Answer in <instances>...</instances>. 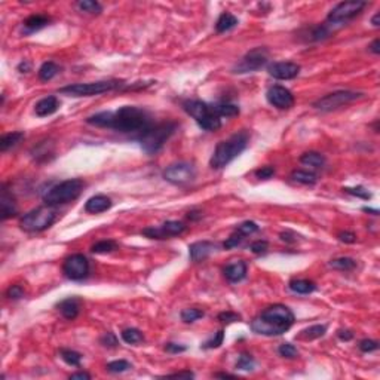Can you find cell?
<instances>
[{
	"label": "cell",
	"instance_id": "cell-36",
	"mask_svg": "<svg viewBox=\"0 0 380 380\" xmlns=\"http://www.w3.org/2000/svg\"><path fill=\"white\" fill-rule=\"evenodd\" d=\"M76 6L82 12H88V13H93V15H98L102 10V6L95 0H81V1L76 3Z\"/></svg>",
	"mask_w": 380,
	"mask_h": 380
},
{
	"label": "cell",
	"instance_id": "cell-48",
	"mask_svg": "<svg viewBox=\"0 0 380 380\" xmlns=\"http://www.w3.org/2000/svg\"><path fill=\"white\" fill-rule=\"evenodd\" d=\"M268 248H269L268 241H262V239H260V241H256V242H253V244L250 245V250H251L254 254H259V256L266 254Z\"/></svg>",
	"mask_w": 380,
	"mask_h": 380
},
{
	"label": "cell",
	"instance_id": "cell-39",
	"mask_svg": "<svg viewBox=\"0 0 380 380\" xmlns=\"http://www.w3.org/2000/svg\"><path fill=\"white\" fill-rule=\"evenodd\" d=\"M223 339H224V331L223 330H218L209 340H206L202 348L203 349H215V348H220L223 345Z\"/></svg>",
	"mask_w": 380,
	"mask_h": 380
},
{
	"label": "cell",
	"instance_id": "cell-3",
	"mask_svg": "<svg viewBox=\"0 0 380 380\" xmlns=\"http://www.w3.org/2000/svg\"><path fill=\"white\" fill-rule=\"evenodd\" d=\"M248 141H250V134L245 129L233 134L224 141H220L209 159V167L212 170H221L227 167L235 158H238L247 149Z\"/></svg>",
	"mask_w": 380,
	"mask_h": 380
},
{
	"label": "cell",
	"instance_id": "cell-4",
	"mask_svg": "<svg viewBox=\"0 0 380 380\" xmlns=\"http://www.w3.org/2000/svg\"><path fill=\"white\" fill-rule=\"evenodd\" d=\"M177 129V123L176 122H161V123H153L149 129H146L141 135L137 137L140 146L143 147V150L149 155L158 153L164 144L171 138V135L176 132Z\"/></svg>",
	"mask_w": 380,
	"mask_h": 380
},
{
	"label": "cell",
	"instance_id": "cell-6",
	"mask_svg": "<svg viewBox=\"0 0 380 380\" xmlns=\"http://www.w3.org/2000/svg\"><path fill=\"white\" fill-rule=\"evenodd\" d=\"M183 108L186 113L190 114L197 125L205 129V131H217L221 128V119L220 116L214 111L212 104H206L199 99H188L183 104Z\"/></svg>",
	"mask_w": 380,
	"mask_h": 380
},
{
	"label": "cell",
	"instance_id": "cell-46",
	"mask_svg": "<svg viewBox=\"0 0 380 380\" xmlns=\"http://www.w3.org/2000/svg\"><path fill=\"white\" fill-rule=\"evenodd\" d=\"M24 288L21 285H10L6 291V297L10 300H19L24 297Z\"/></svg>",
	"mask_w": 380,
	"mask_h": 380
},
{
	"label": "cell",
	"instance_id": "cell-26",
	"mask_svg": "<svg viewBox=\"0 0 380 380\" xmlns=\"http://www.w3.org/2000/svg\"><path fill=\"white\" fill-rule=\"evenodd\" d=\"M58 73H60V66L54 61H46L39 69V79L43 82H48L54 79Z\"/></svg>",
	"mask_w": 380,
	"mask_h": 380
},
{
	"label": "cell",
	"instance_id": "cell-51",
	"mask_svg": "<svg viewBox=\"0 0 380 380\" xmlns=\"http://www.w3.org/2000/svg\"><path fill=\"white\" fill-rule=\"evenodd\" d=\"M337 238H339V241H342L345 244H354L357 241V235L352 232H340L337 235Z\"/></svg>",
	"mask_w": 380,
	"mask_h": 380
},
{
	"label": "cell",
	"instance_id": "cell-49",
	"mask_svg": "<svg viewBox=\"0 0 380 380\" xmlns=\"http://www.w3.org/2000/svg\"><path fill=\"white\" fill-rule=\"evenodd\" d=\"M360 349L366 354L369 352H373V351H378L379 349V343L376 340H370V339H366V340H361L360 342Z\"/></svg>",
	"mask_w": 380,
	"mask_h": 380
},
{
	"label": "cell",
	"instance_id": "cell-30",
	"mask_svg": "<svg viewBox=\"0 0 380 380\" xmlns=\"http://www.w3.org/2000/svg\"><path fill=\"white\" fill-rule=\"evenodd\" d=\"M325 331H327V325H312V327H309V328H306V330H303V331H300V334L297 336V339H300V340H315V339H319V337H322L324 334H325Z\"/></svg>",
	"mask_w": 380,
	"mask_h": 380
},
{
	"label": "cell",
	"instance_id": "cell-35",
	"mask_svg": "<svg viewBox=\"0 0 380 380\" xmlns=\"http://www.w3.org/2000/svg\"><path fill=\"white\" fill-rule=\"evenodd\" d=\"M117 248V244L111 239H105V241H99L94 244L91 247V251L94 254H107V253H111Z\"/></svg>",
	"mask_w": 380,
	"mask_h": 380
},
{
	"label": "cell",
	"instance_id": "cell-10",
	"mask_svg": "<svg viewBox=\"0 0 380 380\" xmlns=\"http://www.w3.org/2000/svg\"><path fill=\"white\" fill-rule=\"evenodd\" d=\"M269 61V51L268 48H254L250 52H247L239 63L235 64L232 72L235 75H245V73H253L260 69H263Z\"/></svg>",
	"mask_w": 380,
	"mask_h": 380
},
{
	"label": "cell",
	"instance_id": "cell-43",
	"mask_svg": "<svg viewBox=\"0 0 380 380\" xmlns=\"http://www.w3.org/2000/svg\"><path fill=\"white\" fill-rule=\"evenodd\" d=\"M218 321L223 322V324H232V322H239L242 319V316L236 312H232V310H226V312H221L218 313Z\"/></svg>",
	"mask_w": 380,
	"mask_h": 380
},
{
	"label": "cell",
	"instance_id": "cell-22",
	"mask_svg": "<svg viewBox=\"0 0 380 380\" xmlns=\"http://www.w3.org/2000/svg\"><path fill=\"white\" fill-rule=\"evenodd\" d=\"M113 205L111 199L107 197L105 194H95L93 197H90L85 203V211L91 212V214H99L104 212L107 209H110Z\"/></svg>",
	"mask_w": 380,
	"mask_h": 380
},
{
	"label": "cell",
	"instance_id": "cell-52",
	"mask_svg": "<svg viewBox=\"0 0 380 380\" xmlns=\"http://www.w3.org/2000/svg\"><path fill=\"white\" fill-rule=\"evenodd\" d=\"M188 348L183 346V345H179V343H167L165 345V351L170 352V354H180V352H185Z\"/></svg>",
	"mask_w": 380,
	"mask_h": 380
},
{
	"label": "cell",
	"instance_id": "cell-60",
	"mask_svg": "<svg viewBox=\"0 0 380 380\" xmlns=\"http://www.w3.org/2000/svg\"><path fill=\"white\" fill-rule=\"evenodd\" d=\"M215 378H221V379H238V376L235 375H229V373H217L214 375Z\"/></svg>",
	"mask_w": 380,
	"mask_h": 380
},
{
	"label": "cell",
	"instance_id": "cell-23",
	"mask_svg": "<svg viewBox=\"0 0 380 380\" xmlns=\"http://www.w3.org/2000/svg\"><path fill=\"white\" fill-rule=\"evenodd\" d=\"M49 16L46 15H31L28 16L25 21H24V28H25V33H34V31H39L42 30L43 27H46L49 24Z\"/></svg>",
	"mask_w": 380,
	"mask_h": 380
},
{
	"label": "cell",
	"instance_id": "cell-33",
	"mask_svg": "<svg viewBox=\"0 0 380 380\" xmlns=\"http://www.w3.org/2000/svg\"><path fill=\"white\" fill-rule=\"evenodd\" d=\"M330 266L337 271H352L357 268V262L351 257H339L330 262Z\"/></svg>",
	"mask_w": 380,
	"mask_h": 380
},
{
	"label": "cell",
	"instance_id": "cell-25",
	"mask_svg": "<svg viewBox=\"0 0 380 380\" xmlns=\"http://www.w3.org/2000/svg\"><path fill=\"white\" fill-rule=\"evenodd\" d=\"M288 288L295 294H310L316 289V285L309 280H292L289 281Z\"/></svg>",
	"mask_w": 380,
	"mask_h": 380
},
{
	"label": "cell",
	"instance_id": "cell-18",
	"mask_svg": "<svg viewBox=\"0 0 380 380\" xmlns=\"http://www.w3.org/2000/svg\"><path fill=\"white\" fill-rule=\"evenodd\" d=\"M0 208H1V220H7L13 215H16V202L12 196V193L6 189V185L1 186V194H0Z\"/></svg>",
	"mask_w": 380,
	"mask_h": 380
},
{
	"label": "cell",
	"instance_id": "cell-56",
	"mask_svg": "<svg viewBox=\"0 0 380 380\" xmlns=\"http://www.w3.org/2000/svg\"><path fill=\"white\" fill-rule=\"evenodd\" d=\"M188 218H189V220H193V221H196V220L202 218V212H200V211H197V209H191V211H189V214H188Z\"/></svg>",
	"mask_w": 380,
	"mask_h": 380
},
{
	"label": "cell",
	"instance_id": "cell-12",
	"mask_svg": "<svg viewBox=\"0 0 380 380\" xmlns=\"http://www.w3.org/2000/svg\"><path fill=\"white\" fill-rule=\"evenodd\" d=\"M196 177V170L194 167L189 162H179V164H173L170 165L165 171H164V179L176 186H183L188 185L190 182H193Z\"/></svg>",
	"mask_w": 380,
	"mask_h": 380
},
{
	"label": "cell",
	"instance_id": "cell-45",
	"mask_svg": "<svg viewBox=\"0 0 380 380\" xmlns=\"http://www.w3.org/2000/svg\"><path fill=\"white\" fill-rule=\"evenodd\" d=\"M244 235H241L239 232H236L235 230V233L230 236V238H227L226 241H224V244H223V247L226 248V250H232V248H235V247H238L242 241H244Z\"/></svg>",
	"mask_w": 380,
	"mask_h": 380
},
{
	"label": "cell",
	"instance_id": "cell-2",
	"mask_svg": "<svg viewBox=\"0 0 380 380\" xmlns=\"http://www.w3.org/2000/svg\"><path fill=\"white\" fill-rule=\"evenodd\" d=\"M152 125V116L147 110L135 105H123L116 111H111V120L108 128L123 134H135L137 138Z\"/></svg>",
	"mask_w": 380,
	"mask_h": 380
},
{
	"label": "cell",
	"instance_id": "cell-7",
	"mask_svg": "<svg viewBox=\"0 0 380 380\" xmlns=\"http://www.w3.org/2000/svg\"><path fill=\"white\" fill-rule=\"evenodd\" d=\"M55 220H57V212L54 206L45 205L24 214L19 220V226L25 232L37 233V232H43L49 229L55 223Z\"/></svg>",
	"mask_w": 380,
	"mask_h": 380
},
{
	"label": "cell",
	"instance_id": "cell-31",
	"mask_svg": "<svg viewBox=\"0 0 380 380\" xmlns=\"http://www.w3.org/2000/svg\"><path fill=\"white\" fill-rule=\"evenodd\" d=\"M214 111L220 116V117H233L239 114V107L236 104H230V102H218V104H212Z\"/></svg>",
	"mask_w": 380,
	"mask_h": 380
},
{
	"label": "cell",
	"instance_id": "cell-13",
	"mask_svg": "<svg viewBox=\"0 0 380 380\" xmlns=\"http://www.w3.org/2000/svg\"><path fill=\"white\" fill-rule=\"evenodd\" d=\"M63 272L72 281H82L90 275V262L84 254H73L64 260Z\"/></svg>",
	"mask_w": 380,
	"mask_h": 380
},
{
	"label": "cell",
	"instance_id": "cell-62",
	"mask_svg": "<svg viewBox=\"0 0 380 380\" xmlns=\"http://www.w3.org/2000/svg\"><path fill=\"white\" fill-rule=\"evenodd\" d=\"M363 211H364V212H372L373 215H379V209H373V208H367V206H364V208H363Z\"/></svg>",
	"mask_w": 380,
	"mask_h": 380
},
{
	"label": "cell",
	"instance_id": "cell-58",
	"mask_svg": "<svg viewBox=\"0 0 380 380\" xmlns=\"http://www.w3.org/2000/svg\"><path fill=\"white\" fill-rule=\"evenodd\" d=\"M379 46H380V40L379 39H376V40L370 45V51H372L373 54H376V55H378V54H380Z\"/></svg>",
	"mask_w": 380,
	"mask_h": 380
},
{
	"label": "cell",
	"instance_id": "cell-57",
	"mask_svg": "<svg viewBox=\"0 0 380 380\" xmlns=\"http://www.w3.org/2000/svg\"><path fill=\"white\" fill-rule=\"evenodd\" d=\"M70 379H73V380H76V379L90 380L91 379V375H88V373H85V372H79V373H75V375H72V376H70Z\"/></svg>",
	"mask_w": 380,
	"mask_h": 380
},
{
	"label": "cell",
	"instance_id": "cell-34",
	"mask_svg": "<svg viewBox=\"0 0 380 380\" xmlns=\"http://www.w3.org/2000/svg\"><path fill=\"white\" fill-rule=\"evenodd\" d=\"M60 355L63 358V361L72 367H79L81 366V361H82V355L76 351H72V349H61L60 351Z\"/></svg>",
	"mask_w": 380,
	"mask_h": 380
},
{
	"label": "cell",
	"instance_id": "cell-9",
	"mask_svg": "<svg viewBox=\"0 0 380 380\" xmlns=\"http://www.w3.org/2000/svg\"><path fill=\"white\" fill-rule=\"evenodd\" d=\"M366 6H367L366 1H342L330 10L325 24L330 25L333 31H336L346 22L354 19L357 15H360Z\"/></svg>",
	"mask_w": 380,
	"mask_h": 380
},
{
	"label": "cell",
	"instance_id": "cell-40",
	"mask_svg": "<svg viewBox=\"0 0 380 380\" xmlns=\"http://www.w3.org/2000/svg\"><path fill=\"white\" fill-rule=\"evenodd\" d=\"M278 352L281 357H284L286 360H295L298 357V351L294 345L291 343H283L280 348H278Z\"/></svg>",
	"mask_w": 380,
	"mask_h": 380
},
{
	"label": "cell",
	"instance_id": "cell-8",
	"mask_svg": "<svg viewBox=\"0 0 380 380\" xmlns=\"http://www.w3.org/2000/svg\"><path fill=\"white\" fill-rule=\"evenodd\" d=\"M123 85V81H99L90 84H73L60 90V94L69 96H93L99 95L113 90H117Z\"/></svg>",
	"mask_w": 380,
	"mask_h": 380
},
{
	"label": "cell",
	"instance_id": "cell-20",
	"mask_svg": "<svg viewBox=\"0 0 380 380\" xmlns=\"http://www.w3.org/2000/svg\"><path fill=\"white\" fill-rule=\"evenodd\" d=\"M224 277L229 283L236 284L241 283L242 280H245L247 277V263L239 260L235 263H230L224 268Z\"/></svg>",
	"mask_w": 380,
	"mask_h": 380
},
{
	"label": "cell",
	"instance_id": "cell-19",
	"mask_svg": "<svg viewBox=\"0 0 380 380\" xmlns=\"http://www.w3.org/2000/svg\"><path fill=\"white\" fill-rule=\"evenodd\" d=\"M60 107V101L55 95H49V96H45L42 98L39 102H36L34 105V113L39 116V117H45V116H51L54 114Z\"/></svg>",
	"mask_w": 380,
	"mask_h": 380
},
{
	"label": "cell",
	"instance_id": "cell-11",
	"mask_svg": "<svg viewBox=\"0 0 380 380\" xmlns=\"http://www.w3.org/2000/svg\"><path fill=\"white\" fill-rule=\"evenodd\" d=\"M363 93H355V91H336L331 94H327L325 96L316 99L313 102V107L321 111H333L337 110L346 104H351L363 96Z\"/></svg>",
	"mask_w": 380,
	"mask_h": 380
},
{
	"label": "cell",
	"instance_id": "cell-16",
	"mask_svg": "<svg viewBox=\"0 0 380 380\" xmlns=\"http://www.w3.org/2000/svg\"><path fill=\"white\" fill-rule=\"evenodd\" d=\"M268 72L272 78L280 79V81H291L298 76L300 73V66L291 61H280L274 63L268 67Z\"/></svg>",
	"mask_w": 380,
	"mask_h": 380
},
{
	"label": "cell",
	"instance_id": "cell-32",
	"mask_svg": "<svg viewBox=\"0 0 380 380\" xmlns=\"http://www.w3.org/2000/svg\"><path fill=\"white\" fill-rule=\"evenodd\" d=\"M120 336H122V340L128 345H137L144 340V336L138 328H125Z\"/></svg>",
	"mask_w": 380,
	"mask_h": 380
},
{
	"label": "cell",
	"instance_id": "cell-55",
	"mask_svg": "<svg viewBox=\"0 0 380 380\" xmlns=\"http://www.w3.org/2000/svg\"><path fill=\"white\" fill-rule=\"evenodd\" d=\"M167 378H188V379H191V378H194V375L191 372H180V373L168 375Z\"/></svg>",
	"mask_w": 380,
	"mask_h": 380
},
{
	"label": "cell",
	"instance_id": "cell-15",
	"mask_svg": "<svg viewBox=\"0 0 380 380\" xmlns=\"http://www.w3.org/2000/svg\"><path fill=\"white\" fill-rule=\"evenodd\" d=\"M266 98L274 107H277L280 110H286V108H291L294 105L292 93L289 90H286L285 87H281V85L271 87L266 93Z\"/></svg>",
	"mask_w": 380,
	"mask_h": 380
},
{
	"label": "cell",
	"instance_id": "cell-47",
	"mask_svg": "<svg viewBox=\"0 0 380 380\" xmlns=\"http://www.w3.org/2000/svg\"><path fill=\"white\" fill-rule=\"evenodd\" d=\"M254 174H256V177H257V179H260V180H268V179H271V177H274V176H275V168H274V167H271V165H268V167H262V168H259Z\"/></svg>",
	"mask_w": 380,
	"mask_h": 380
},
{
	"label": "cell",
	"instance_id": "cell-53",
	"mask_svg": "<svg viewBox=\"0 0 380 380\" xmlns=\"http://www.w3.org/2000/svg\"><path fill=\"white\" fill-rule=\"evenodd\" d=\"M280 238H281V241L288 242V244H294V242H297V235H295V233H292V232H289V230H285V232H283V233L280 235Z\"/></svg>",
	"mask_w": 380,
	"mask_h": 380
},
{
	"label": "cell",
	"instance_id": "cell-28",
	"mask_svg": "<svg viewBox=\"0 0 380 380\" xmlns=\"http://www.w3.org/2000/svg\"><path fill=\"white\" fill-rule=\"evenodd\" d=\"M300 162L312 168H322L325 164V158L318 152H306L300 156Z\"/></svg>",
	"mask_w": 380,
	"mask_h": 380
},
{
	"label": "cell",
	"instance_id": "cell-42",
	"mask_svg": "<svg viewBox=\"0 0 380 380\" xmlns=\"http://www.w3.org/2000/svg\"><path fill=\"white\" fill-rule=\"evenodd\" d=\"M236 232H239L244 236H248V235H253L256 232H259V226L254 221H244L236 227Z\"/></svg>",
	"mask_w": 380,
	"mask_h": 380
},
{
	"label": "cell",
	"instance_id": "cell-27",
	"mask_svg": "<svg viewBox=\"0 0 380 380\" xmlns=\"http://www.w3.org/2000/svg\"><path fill=\"white\" fill-rule=\"evenodd\" d=\"M22 138H24V132H21V131H15V132L4 134V135L0 138V150H1V152H6V150L15 147L18 143H21Z\"/></svg>",
	"mask_w": 380,
	"mask_h": 380
},
{
	"label": "cell",
	"instance_id": "cell-50",
	"mask_svg": "<svg viewBox=\"0 0 380 380\" xmlns=\"http://www.w3.org/2000/svg\"><path fill=\"white\" fill-rule=\"evenodd\" d=\"M101 345L105 346V348H116L117 346V337L113 334V333H104V336L99 339Z\"/></svg>",
	"mask_w": 380,
	"mask_h": 380
},
{
	"label": "cell",
	"instance_id": "cell-44",
	"mask_svg": "<svg viewBox=\"0 0 380 380\" xmlns=\"http://www.w3.org/2000/svg\"><path fill=\"white\" fill-rule=\"evenodd\" d=\"M343 191L352 194V196H357V197H361V199H370L372 194L370 191L363 188V186H357V188H343Z\"/></svg>",
	"mask_w": 380,
	"mask_h": 380
},
{
	"label": "cell",
	"instance_id": "cell-17",
	"mask_svg": "<svg viewBox=\"0 0 380 380\" xmlns=\"http://www.w3.org/2000/svg\"><path fill=\"white\" fill-rule=\"evenodd\" d=\"M215 244L209 242V241H199L194 242L189 247V256L190 260L197 263V262H203L205 259H208L214 251H215Z\"/></svg>",
	"mask_w": 380,
	"mask_h": 380
},
{
	"label": "cell",
	"instance_id": "cell-1",
	"mask_svg": "<svg viewBox=\"0 0 380 380\" xmlns=\"http://www.w3.org/2000/svg\"><path fill=\"white\" fill-rule=\"evenodd\" d=\"M295 318L289 307L272 304L253 319L251 330L262 336H281L292 327Z\"/></svg>",
	"mask_w": 380,
	"mask_h": 380
},
{
	"label": "cell",
	"instance_id": "cell-38",
	"mask_svg": "<svg viewBox=\"0 0 380 380\" xmlns=\"http://www.w3.org/2000/svg\"><path fill=\"white\" fill-rule=\"evenodd\" d=\"M254 366H256V361H254V358H253L250 354H241V355H239L238 363H236V369H238V370H245V372H248V370H253Z\"/></svg>",
	"mask_w": 380,
	"mask_h": 380
},
{
	"label": "cell",
	"instance_id": "cell-59",
	"mask_svg": "<svg viewBox=\"0 0 380 380\" xmlns=\"http://www.w3.org/2000/svg\"><path fill=\"white\" fill-rule=\"evenodd\" d=\"M18 70L21 72V73H27L28 70H30V63H21L19 66H18Z\"/></svg>",
	"mask_w": 380,
	"mask_h": 380
},
{
	"label": "cell",
	"instance_id": "cell-29",
	"mask_svg": "<svg viewBox=\"0 0 380 380\" xmlns=\"http://www.w3.org/2000/svg\"><path fill=\"white\" fill-rule=\"evenodd\" d=\"M291 180L304 186H313L318 182V177L313 173L309 171H303V170H295L291 173Z\"/></svg>",
	"mask_w": 380,
	"mask_h": 380
},
{
	"label": "cell",
	"instance_id": "cell-24",
	"mask_svg": "<svg viewBox=\"0 0 380 380\" xmlns=\"http://www.w3.org/2000/svg\"><path fill=\"white\" fill-rule=\"evenodd\" d=\"M236 25H238V18L235 15H232L230 12H223L215 22V30H217V33H226V31L235 28Z\"/></svg>",
	"mask_w": 380,
	"mask_h": 380
},
{
	"label": "cell",
	"instance_id": "cell-14",
	"mask_svg": "<svg viewBox=\"0 0 380 380\" xmlns=\"http://www.w3.org/2000/svg\"><path fill=\"white\" fill-rule=\"evenodd\" d=\"M188 226L182 221H165L164 224L161 226H153V227H146L143 229V235L150 238V239H167V238H171V236H179L182 235L183 232H186Z\"/></svg>",
	"mask_w": 380,
	"mask_h": 380
},
{
	"label": "cell",
	"instance_id": "cell-5",
	"mask_svg": "<svg viewBox=\"0 0 380 380\" xmlns=\"http://www.w3.org/2000/svg\"><path fill=\"white\" fill-rule=\"evenodd\" d=\"M84 186L85 185L81 179L64 180V182L46 190V193L43 194V202H45V205H49V206H58V205L69 203L81 196Z\"/></svg>",
	"mask_w": 380,
	"mask_h": 380
},
{
	"label": "cell",
	"instance_id": "cell-61",
	"mask_svg": "<svg viewBox=\"0 0 380 380\" xmlns=\"http://www.w3.org/2000/svg\"><path fill=\"white\" fill-rule=\"evenodd\" d=\"M372 24H373L375 27H379L380 25V12H376V15L372 18Z\"/></svg>",
	"mask_w": 380,
	"mask_h": 380
},
{
	"label": "cell",
	"instance_id": "cell-54",
	"mask_svg": "<svg viewBox=\"0 0 380 380\" xmlns=\"http://www.w3.org/2000/svg\"><path fill=\"white\" fill-rule=\"evenodd\" d=\"M337 337H339L340 340H343V342H349V340L354 339V333L349 331V330H339V331H337Z\"/></svg>",
	"mask_w": 380,
	"mask_h": 380
},
{
	"label": "cell",
	"instance_id": "cell-37",
	"mask_svg": "<svg viewBox=\"0 0 380 380\" xmlns=\"http://www.w3.org/2000/svg\"><path fill=\"white\" fill-rule=\"evenodd\" d=\"M105 369H107L108 373L117 375V373H125V372H128V370L131 369V364H129L128 361H125V360H117V361L108 363Z\"/></svg>",
	"mask_w": 380,
	"mask_h": 380
},
{
	"label": "cell",
	"instance_id": "cell-21",
	"mask_svg": "<svg viewBox=\"0 0 380 380\" xmlns=\"http://www.w3.org/2000/svg\"><path fill=\"white\" fill-rule=\"evenodd\" d=\"M57 307L66 319L73 321L75 318H78V315L81 312V300L78 297H69L63 301H60L57 304Z\"/></svg>",
	"mask_w": 380,
	"mask_h": 380
},
{
	"label": "cell",
	"instance_id": "cell-41",
	"mask_svg": "<svg viewBox=\"0 0 380 380\" xmlns=\"http://www.w3.org/2000/svg\"><path fill=\"white\" fill-rule=\"evenodd\" d=\"M203 316V312L199 310V309H194V307H190V309H185L182 312V319L186 322V324H191L194 322L196 319L202 318Z\"/></svg>",
	"mask_w": 380,
	"mask_h": 380
}]
</instances>
